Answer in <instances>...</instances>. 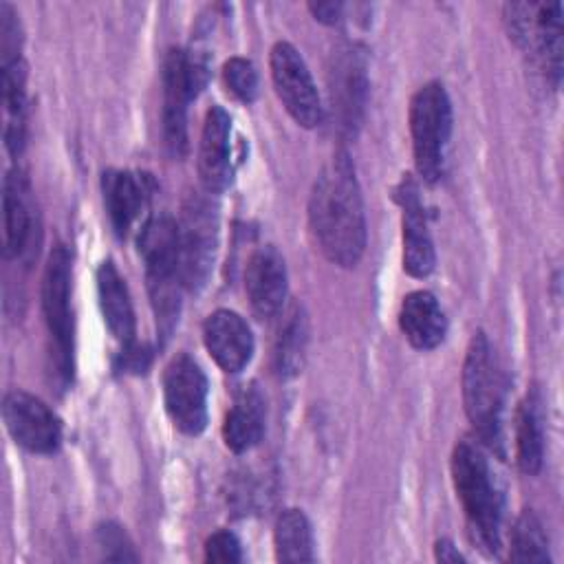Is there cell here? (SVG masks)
Segmentation results:
<instances>
[{"label":"cell","instance_id":"20","mask_svg":"<svg viewBox=\"0 0 564 564\" xmlns=\"http://www.w3.org/2000/svg\"><path fill=\"white\" fill-rule=\"evenodd\" d=\"M101 189L110 225L119 238H126L148 200L145 176L128 170H108L104 172Z\"/></svg>","mask_w":564,"mask_h":564},{"label":"cell","instance_id":"30","mask_svg":"<svg viewBox=\"0 0 564 564\" xmlns=\"http://www.w3.org/2000/svg\"><path fill=\"white\" fill-rule=\"evenodd\" d=\"M205 560L207 562H240L242 549L238 538L231 531H216L205 542Z\"/></svg>","mask_w":564,"mask_h":564},{"label":"cell","instance_id":"3","mask_svg":"<svg viewBox=\"0 0 564 564\" xmlns=\"http://www.w3.org/2000/svg\"><path fill=\"white\" fill-rule=\"evenodd\" d=\"M139 253L145 262V280L156 330L167 339L178 324L185 289L181 278L178 223L170 216L148 218L139 231Z\"/></svg>","mask_w":564,"mask_h":564},{"label":"cell","instance_id":"24","mask_svg":"<svg viewBox=\"0 0 564 564\" xmlns=\"http://www.w3.org/2000/svg\"><path fill=\"white\" fill-rule=\"evenodd\" d=\"M2 104L7 112L4 139L11 154H18L24 141L26 106V64L22 57L2 59Z\"/></svg>","mask_w":564,"mask_h":564},{"label":"cell","instance_id":"1","mask_svg":"<svg viewBox=\"0 0 564 564\" xmlns=\"http://www.w3.org/2000/svg\"><path fill=\"white\" fill-rule=\"evenodd\" d=\"M308 225L319 251L337 267H355L366 249L361 189L350 156L339 150L317 174L308 196Z\"/></svg>","mask_w":564,"mask_h":564},{"label":"cell","instance_id":"11","mask_svg":"<svg viewBox=\"0 0 564 564\" xmlns=\"http://www.w3.org/2000/svg\"><path fill=\"white\" fill-rule=\"evenodd\" d=\"M269 64L275 93L286 112L302 128H315L322 119V104L311 70L297 48L289 42L273 44Z\"/></svg>","mask_w":564,"mask_h":564},{"label":"cell","instance_id":"25","mask_svg":"<svg viewBox=\"0 0 564 564\" xmlns=\"http://www.w3.org/2000/svg\"><path fill=\"white\" fill-rule=\"evenodd\" d=\"M544 458V432L538 392L524 397L516 414V460L518 467L533 476L540 471Z\"/></svg>","mask_w":564,"mask_h":564},{"label":"cell","instance_id":"29","mask_svg":"<svg viewBox=\"0 0 564 564\" xmlns=\"http://www.w3.org/2000/svg\"><path fill=\"white\" fill-rule=\"evenodd\" d=\"M97 544L101 549V555L106 560H115V562H134L139 560V555L132 549V542L128 540L126 531L115 524V522H106L97 529Z\"/></svg>","mask_w":564,"mask_h":564},{"label":"cell","instance_id":"14","mask_svg":"<svg viewBox=\"0 0 564 564\" xmlns=\"http://www.w3.org/2000/svg\"><path fill=\"white\" fill-rule=\"evenodd\" d=\"M286 286V264L282 253L273 245L253 249L245 264V291L260 319H271L284 311Z\"/></svg>","mask_w":564,"mask_h":564},{"label":"cell","instance_id":"32","mask_svg":"<svg viewBox=\"0 0 564 564\" xmlns=\"http://www.w3.org/2000/svg\"><path fill=\"white\" fill-rule=\"evenodd\" d=\"M434 555L438 562H447V564H456L463 562V555L454 549V544L449 540H438L434 546Z\"/></svg>","mask_w":564,"mask_h":564},{"label":"cell","instance_id":"27","mask_svg":"<svg viewBox=\"0 0 564 564\" xmlns=\"http://www.w3.org/2000/svg\"><path fill=\"white\" fill-rule=\"evenodd\" d=\"M511 562H549V542L540 518L524 509L511 529Z\"/></svg>","mask_w":564,"mask_h":564},{"label":"cell","instance_id":"8","mask_svg":"<svg viewBox=\"0 0 564 564\" xmlns=\"http://www.w3.org/2000/svg\"><path fill=\"white\" fill-rule=\"evenodd\" d=\"M42 311L53 339L57 375L68 383L73 379L75 326L70 311V253L64 245H55L46 258L42 275Z\"/></svg>","mask_w":564,"mask_h":564},{"label":"cell","instance_id":"16","mask_svg":"<svg viewBox=\"0 0 564 564\" xmlns=\"http://www.w3.org/2000/svg\"><path fill=\"white\" fill-rule=\"evenodd\" d=\"M198 176L209 194L227 189L234 176L231 117L220 106H212L203 121L198 143Z\"/></svg>","mask_w":564,"mask_h":564},{"label":"cell","instance_id":"5","mask_svg":"<svg viewBox=\"0 0 564 564\" xmlns=\"http://www.w3.org/2000/svg\"><path fill=\"white\" fill-rule=\"evenodd\" d=\"M410 134L419 176L427 183L438 181L452 134V104L443 84L430 82L412 95Z\"/></svg>","mask_w":564,"mask_h":564},{"label":"cell","instance_id":"9","mask_svg":"<svg viewBox=\"0 0 564 564\" xmlns=\"http://www.w3.org/2000/svg\"><path fill=\"white\" fill-rule=\"evenodd\" d=\"M207 377L185 352L172 357L163 372V403L170 421L187 436L207 427Z\"/></svg>","mask_w":564,"mask_h":564},{"label":"cell","instance_id":"10","mask_svg":"<svg viewBox=\"0 0 564 564\" xmlns=\"http://www.w3.org/2000/svg\"><path fill=\"white\" fill-rule=\"evenodd\" d=\"M218 240V216L205 196H192L183 207L178 223L181 278L185 289H200L214 267Z\"/></svg>","mask_w":564,"mask_h":564},{"label":"cell","instance_id":"23","mask_svg":"<svg viewBox=\"0 0 564 564\" xmlns=\"http://www.w3.org/2000/svg\"><path fill=\"white\" fill-rule=\"evenodd\" d=\"M308 344V322L300 304H291L280 322L273 344V370L280 379H291L302 372Z\"/></svg>","mask_w":564,"mask_h":564},{"label":"cell","instance_id":"31","mask_svg":"<svg viewBox=\"0 0 564 564\" xmlns=\"http://www.w3.org/2000/svg\"><path fill=\"white\" fill-rule=\"evenodd\" d=\"M341 4L339 2H311L308 11L315 15V20L324 24H335L341 18Z\"/></svg>","mask_w":564,"mask_h":564},{"label":"cell","instance_id":"4","mask_svg":"<svg viewBox=\"0 0 564 564\" xmlns=\"http://www.w3.org/2000/svg\"><path fill=\"white\" fill-rule=\"evenodd\" d=\"M463 401L474 432L487 449L505 456V379L491 341L474 333L463 364Z\"/></svg>","mask_w":564,"mask_h":564},{"label":"cell","instance_id":"26","mask_svg":"<svg viewBox=\"0 0 564 564\" xmlns=\"http://www.w3.org/2000/svg\"><path fill=\"white\" fill-rule=\"evenodd\" d=\"M273 544L278 562H311L313 531L302 509H284L273 529Z\"/></svg>","mask_w":564,"mask_h":564},{"label":"cell","instance_id":"22","mask_svg":"<svg viewBox=\"0 0 564 564\" xmlns=\"http://www.w3.org/2000/svg\"><path fill=\"white\" fill-rule=\"evenodd\" d=\"M2 209H4V256L18 258L26 249V242L33 231L29 189L20 170H11L4 176Z\"/></svg>","mask_w":564,"mask_h":564},{"label":"cell","instance_id":"19","mask_svg":"<svg viewBox=\"0 0 564 564\" xmlns=\"http://www.w3.org/2000/svg\"><path fill=\"white\" fill-rule=\"evenodd\" d=\"M264 419H267V405H264L262 392L253 383L242 386L236 392L234 403L225 414V423H223L225 445L234 454H245L253 449L262 441Z\"/></svg>","mask_w":564,"mask_h":564},{"label":"cell","instance_id":"15","mask_svg":"<svg viewBox=\"0 0 564 564\" xmlns=\"http://www.w3.org/2000/svg\"><path fill=\"white\" fill-rule=\"evenodd\" d=\"M394 198L403 212V269L412 278H425L432 273L436 256L419 194V183L412 176H403L394 187Z\"/></svg>","mask_w":564,"mask_h":564},{"label":"cell","instance_id":"6","mask_svg":"<svg viewBox=\"0 0 564 564\" xmlns=\"http://www.w3.org/2000/svg\"><path fill=\"white\" fill-rule=\"evenodd\" d=\"M505 24L509 37L540 64L546 79L557 86L562 75V4L507 2Z\"/></svg>","mask_w":564,"mask_h":564},{"label":"cell","instance_id":"18","mask_svg":"<svg viewBox=\"0 0 564 564\" xmlns=\"http://www.w3.org/2000/svg\"><path fill=\"white\" fill-rule=\"evenodd\" d=\"M97 297L104 322L110 335L121 344V350L132 346L134 339V308L123 275L112 260H104L97 267Z\"/></svg>","mask_w":564,"mask_h":564},{"label":"cell","instance_id":"21","mask_svg":"<svg viewBox=\"0 0 564 564\" xmlns=\"http://www.w3.org/2000/svg\"><path fill=\"white\" fill-rule=\"evenodd\" d=\"M399 326L405 339L419 350L436 348L447 333V319L430 291H412L403 297Z\"/></svg>","mask_w":564,"mask_h":564},{"label":"cell","instance_id":"28","mask_svg":"<svg viewBox=\"0 0 564 564\" xmlns=\"http://www.w3.org/2000/svg\"><path fill=\"white\" fill-rule=\"evenodd\" d=\"M225 86L231 95L245 104H251L258 95V70L247 57H229L223 66Z\"/></svg>","mask_w":564,"mask_h":564},{"label":"cell","instance_id":"13","mask_svg":"<svg viewBox=\"0 0 564 564\" xmlns=\"http://www.w3.org/2000/svg\"><path fill=\"white\" fill-rule=\"evenodd\" d=\"M328 86L339 130L346 134H355V128L359 126L364 115L368 93L366 57L359 46L348 44L333 53V64L328 68Z\"/></svg>","mask_w":564,"mask_h":564},{"label":"cell","instance_id":"7","mask_svg":"<svg viewBox=\"0 0 564 564\" xmlns=\"http://www.w3.org/2000/svg\"><path fill=\"white\" fill-rule=\"evenodd\" d=\"M207 82L200 53L172 48L163 62V139L172 156L187 152V106Z\"/></svg>","mask_w":564,"mask_h":564},{"label":"cell","instance_id":"12","mask_svg":"<svg viewBox=\"0 0 564 564\" xmlns=\"http://www.w3.org/2000/svg\"><path fill=\"white\" fill-rule=\"evenodd\" d=\"M2 419L11 438L31 454H53L62 443L57 414L35 394L9 390L2 399Z\"/></svg>","mask_w":564,"mask_h":564},{"label":"cell","instance_id":"17","mask_svg":"<svg viewBox=\"0 0 564 564\" xmlns=\"http://www.w3.org/2000/svg\"><path fill=\"white\" fill-rule=\"evenodd\" d=\"M203 341L212 359L225 372H240L253 355L249 324L229 308H218L203 322Z\"/></svg>","mask_w":564,"mask_h":564},{"label":"cell","instance_id":"2","mask_svg":"<svg viewBox=\"0 0 564 564\" xmlns=\"http://www.w3.org/2000/svg\"><path fill=\"white\" fill-rule=\"evenodd\" d=\"M452 480L474 540L487 555H498L502 546V494L480 441L460 438L456 443Z\"/></svg>","mask_w":564,"mask_h":564}]
</instances>
